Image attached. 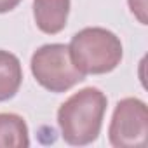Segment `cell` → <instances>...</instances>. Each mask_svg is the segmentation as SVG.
<instances>
[{
    "mask_svg": "<svg viewBox=\"0 0 148 148\" xmlns=\"http://www.w3.org/2000/svg\"><path fill=\"white\" fill-rule=\"evenodd\" d=\"M106 96L96 87L71 94L58 110V125L63 139L73 146L91 145L98 139L106 112Z\"/></svg>",
    "mask_w": 148,
    "mask_h": 148,
    "instance_id": "obj_1",
    "label": "cell"
},
{
    "mask_svg": "<svg viewBox=\"0 0 148 148\" xmlns=\"http://www.w3.org/2000/svg\"><path fill=\"white\" fill-rule=\"evenodd\" d=\"M148 134V112L145 101L125 98L117 103L108 127L110 143L115 148L145 146Z\"/></svg>",
    "mask_w": 148,
    "mask_h": 148,
    "instance_id": "obj_4",
    "label": "cell"
},
{
    "mask_svg": "<svg viewBox=\"0 0 148 148\" xmlns=\"http://www.w3.org/2000/svg\"><path fill=\"white\" fill-rule=\"evenodd\" d=\"M21 4V0H0V14H5L12 9H16Z\"/></svg>",
    "mask_w": 148,
    "mask_h": 148,
    "instance_id": "obj_9",
    "label": "cell"
},
{
    "mask_svg": "<svg viewBox=\"0 0 148 148\" xmlns=\"http://www.w3.org/2000/svg\"><path fill=\"white\" fill-rule=\"evenodd\" d=\"M70 14V0H33V18L40 32L56 35L64 30Z\"/></svg>",
    "mask_w": 148,
    "mask_h": 148,
    "instance_id": "obj_5",
    "label": "cell"
},
{
    "mask_svg": "<svg viewBox=\"0 0 148 148\" xmlns=\"http://www.w3.org/2000/svg\"><path fill=\"white\" fill-rule=\"evenodd\" d=\"M28 125L16 113H0V148H28Z\"/></svg>",
    "mask_w": 148,
    "mask_h": 148,
    "instance_id": "obj_7",
    "label": "cell"
},
{
    "mask_svg": "<svg viewBox=\"0 0 148 148\" xmlns=\"http://www.w3.org/2000/svg\"><path fill=\"white\" fill-rule=\"evenodd\" d=\"M32 73L35 80L51 92H66L86 79L73 64L70 49L64 44H45L32 56Z\"/></svg>",
    "mask_w": 148,
    "mask_h": 148,
    "instance_id": "obj_3",
    "label": "cell"
},
{
    "mask_svg": "<svg viewBox=\"0 0 148 148\" xmlns=\"http://www.w3.org/2000/svg\"><path fill=\"white\" fill-rule=\"evenodd\" d=\"M71 61L84 75L113 71L122 61V42L106 28H84L73 35L70 45Z\"/></svg>",
    "mask_w": 148,
    "mask_h": 148,
    "instance_id": "obj_2",
    "label": "cell"
},
{
    "mask_svg": "<svg viewBox=\"0 0 148 148\" xmlns=\"http://www.w3.org/2000/svg\"><path fill=\"white\" fill-rule=\"evenodd\" d=\"M127 4H129V9L131 12L138 18V21L141 25H146L148 19H146V0H127Z\"/></svg>",
    "mask_w": 148,
    "mask_h": 148,
    "instance_id": "obj_8",
    "label": "cell"
},
{
    "mask_svg": "<svg viewBox=\"0 0 148 148\" xmlns=\"http://www.w3.org/2000/svg\"><path fill=\"white\" fill-rule=\"evenodd\" d=\"M23 82V70L18 56L0 49V103L16 96Z\"/></svg>",
    "mask_w": 148,
    "mask_h": 148,
    "instance_id": "obj_6",
    "label": "cell"
}]
</instances>
